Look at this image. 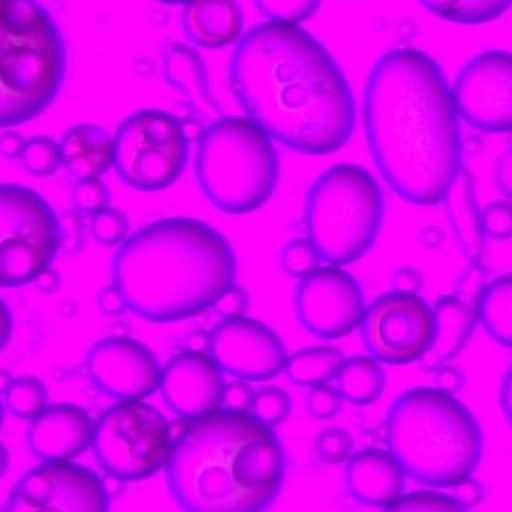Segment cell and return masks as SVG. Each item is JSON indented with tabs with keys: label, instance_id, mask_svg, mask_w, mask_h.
Returning a JSON list of instances; mask_svg holds the SVG:
<instances>
[{
	"label": "cell",
	"instance_id": "cell-40",
	"mask_svg": "<svg viewBox=\"0 0 512 512\" xmlns=\"http://www.w3.org/2000/svg\"><path fill=\"white\" fill-rule=\"evenodd\" d=\"M342 402H344L342 394L338 392L336 386H330V384L314 386L306 394V410L316 420H330V418H334L340 412Z\"/></svg>",
	"mask_w": 512,
	"mask_h": 512
},
{
	"label": "cell",
	"instance_id": "cell-22",
	"mask_svg": "<svg viewBox=\"0 0 512 512\" xmlns=\"http://www.w3.org/2000/svg\"><path fill=\"white\" fill-rule=\"evenodd\" d=\"M162 70L170 86H174L192 108L194 116L214 122L222 108L210 92L208 70L196 48L182 42H168L162 50Z\"/></svg>",
	"mask_w": 512,
	"mask_h": 512
},
{
	"label": "cell",
	"instance_id": "cell-44",
	"mask_svg": "<svg viewBox=\"0 0 512 512\" xmlns=\"http://www.w3.org/2000/svg\"><path fill=\"white\" fill-rule=\"evenodd\" d=\"M494 182L504 200L512 202V146L500 154L494 170Z\"/></svg>",
	"mask_w": 512,
	"mask_h": 512
},
{
	"label": "cell",
	"instance_id": "cell-37",
	"mask_svg": "<svg viewBox=\"0 0 512 512\" xmlns=\"http://www.w3.org/2000/svg\"><path fill=\"white\" fill-rule=\"evenodd\" d=\"M72 208L80 216H94L110 206V190L102 178L78 180L70 192Z\"/></svg>",
	"mask_w": 512,
	"mask_h": 512
},
{
	"label": "cell",
	"instance_id": "cell-54",
	"mask_svg": "<svg viewBox=\"0 0 512 512\" xmlns=\"http://www.w3.org/2000/svg\"><path fill=\"white\" fill-rule=\"evenodd\" d=\"M36 286H38V290H42V292H54V290H58V286H60V276H58V272L56 270H44L38 278H36Z\"/></svg>",
	"mask_w": 512,
	"mask_h": 512
},
{
	"label": "cell",
	"instance_id": "cell-55",
	"mask_svg": "<svg viewBox=\"0 0 512 512\" xmlns=\"http://www.w3.org/2000/svg\"><path fill=\"white\" fill-rule=\"evenodd\" d=\"M12 382H14L12 374H10L8 370L0 368V394H2V396L8 392V388H10V384H12Z\"/></svg>",
	"mask_w": 512,
	"mask_h": 512
},
{
	"label": "cell",
	"instance_id": "cell-52",
	"mask_svg": "<svg viewBox=\"0 0 512 512\" xmlns=\"http://www.w3.org/2000/svg\"><path fill=\"white\" fill-rule=\"evenodd\" d=\"M12 336V312L8 304L0 298V352L6 348Z\"/></svg>",
	"mask_w": 512,
	"mask_h": 512
},
{
	"label": "cell",
	"instance_id": "cell-53",
	"mask_svg": "<svg viewBox=\"0 0 512 512\" xmlns=\"http://www.w3.org/2000/svg\"><path fill=\"white\" fill-rule=\"evenodd\" d=\"M186 348L194 352H210V332L192 330L186 338Z\"/></svg>",
	"mask_w": 512,
	"mask_h": 512
},
{
	"label": "cell",
	"instance_id": "cell-42",
	"mask_svg": "<svg viewBox=\"0 0 512 512\" xmlns=\"http://www.w3.org/2000/svg\"><path fill=\"white\" fill-rule=\"evenodd\" d=\"M254 394H256V390L246 380H234V382L226 384L222 406L236 410V412H250Z\"/></svg>",
	"mask_w": 512,
	"mask_h": 512
},
{
	"label": "cell",
	"instance_id": "cell-41",
	"mask_svg": "<svg viewBox=\"0 0 512 512\" xmlns=\"http://www.w3.org/2000/svg\"><path fill=\"white\" fill-rule=\"evenodd\" d=\"M248 302H250V298H248V294H246V290L242 288V286H238V284H232V286H228L220 296H218V300L214 302V312L222 318V320H230V318H240V316H244L246 314V310H248Z\"/></svg>",
	"mask_w": 512,
	"mask_h": 512
},
{
	"label": "cell",
	"instance_id": "cell-51",
	"mask_svg": "<svg viewBox=\"0 0 512 512\" xmlns=\"http://www.w3.org/2000/svg\"><path fill=\"white\" fill-rule=\"evenodd\" d=\"M182 120V118H180ZM182 128H184V134H186V140L190 142V144H198L200 142V138L204 136V132H206V126H204V122H202V118H198V116H194V114H190V116H186L184 120H182Z\"/></svg>",
	"mask_w": 512,
	"mask_h": 512
},
{
	"label": "cell",
	"instance_id": "cell-36",
	"mask_svg": "<svg viewBox=\"0 0 512 512\" xmlns=\"http://www.w3.org/2000/svg\"><path fill=\"white\" fill-rule=\"evenodd\" d=\"M314 454L324 464H346L354 454V438L344 428H324L314 438Z\"/></svg>",
	"mask_w": 512,
	"mask_h": 512
},
{
	"label": "cell",
	"instance_id": "cell-16",
	"mask_svg": "<svg viewBox=\"0 0 512 512\" xmlns=\"http://www.w3.org/2000/svg\"><path fill=\"white\" fill-rule=\"evenodd\" d=\"M222 372L246 382H266L284 372L286 346L264 322L248 316L222 320L210 330V352Z\"/></svg>",
	"mask_w": 512,
	"mask_h": 512
},
{
	"label": "cell",
	"instance_id": "cell-29",
	"mask_svg": "<svg viewBox=\"0 0 512 512\" xmlns=\"http://www.w3.org/2000/svg\"><path fill=\"white\" fill-rule=\"evenodd\" d=\"M418 4L452 24H484L500 18L512 0H418Z\"/></svg>",
	"mask_w": 512,
	"mask_h": 512
},
{
	"label": "cell",
	"instance_id": "cell-34",
	"mask_svg": "<svg viewBox=\"0 0 512 512\" xmlns=\"http://www.w3.org/2000/svg\"><path fill=\"white\" fill-rule=\"evenodd\" d=\"M320 254L308 238H292L280 250V266L290 278H306L320 268Z\"/></svg>",
	"mask_w": 512,
	"mask_h": 512
},
{
	"label": "cell",
	"instance_id": "cell-32",
	"mask_svg": "<svg viewBox=\"0 0 512 512\" xmlns=\"http://www.w3.org/2000/svg\"><path fill=\"white\" fill-rule=\"evenodd\" d=\"M382 512H470L450 494L440 490H416L402 494L398 500L382 508Z\"/></svg>",
	"mask_w": 512,
	"mask_h": 512
},
{
	"label": "cell",
	"instance_id": "cell-26",
	"mask_svg": "<svg viewBox=\"0 0 512 512\" xmlns=\"http://www.w3.org/2000/svg\"><path fill=\"white\" fill-rule=\"evenodd\" d=\"M336 388L342 398L354 406L374 404L386 390V372L382 362L370 354L346 358L336 376Z\"/></svg>",
	"mask_w": 512,
	"mask_h": 512
},
{
	"label": "cell",
	"instance_id": "cell-30",
	"mask_svg": "<svg viewBox=\"0 0 512 512\" xmlns=\"http://www.w3.org/2000/svg\"><path fill=\"white\" fill-rule=\"evenodd\" d=\"M4 408L18 420H34L48 408V388L36 376H18L4 394Z\"/></svg>",
	"mask_w": 512,
	"mask_h": 512
},
{
	"label": "cell",
	"instance_id": "cell-3",
	"mask_svg": "<svg viewBox=\"0 0 512 512\" xmlns=\"http://www.w3.org/2000/svg\"><path fill=\"white\" fill-rule=\"evenodd\" d=\"M164 470L182 512H266L284 486L286 452L252 412L222 406L184 422Z\"/></svg>",
	"mask_w": 512,
	"mask_h": 512
},
{
	"label": "cell",
	"instance_id": "cell-46",
	"mask_svg": "<svg viewBox=\"0 0 512 512\" xmlns=\"http://www.w3.org/2000/svg\"><path fill=\"white\" fill-rule=\"evenodd\" d=\"M392 286L394 290H400V292H414L418 294L420 286H422V276L416 268H410V266H404V268H398L392 276Z\"/></svg>",
	"mask_w": 512,
	"mask_h": 512
},
{
	"label": "cell",
	"instance_id": "cell-49",
	"mask_svg": "<svg viewBox=\"0 0 512 512\" xmlns=\"http://www.w3.org/2000/svg\"><path fill=\"white\" fill-rule=\"evenodd\" d=\"M26 140L16 130H4L0 134V154L6 158H20Z\"/></svg>",
	"mask_w": 512,
	"mask_h": 512
},
{
	"label": "cell",
	"instance_id": "cell-13",
	"mask_svg": "<svg viewBox=\"0 0 512 512\" xmlns=\"http://www.w3.org/2000/svg\"><path fill=\"white\" fill-rule=\"evenodd\" d=\"M110 494L90 468L72 462H42L12 486L4 512H108Z\"/></svg>",
	"mask_w": 512,
	"mask_h": 512
},
{
	"label": "cell",
	"instance_id": "cell-56",
	"mask_svg": "<svg viewBox=\"0 0 512 512\" xmlns=\"http://www.w3.org/2000/svg\"><path fill=\"white\" fill-rule=\"evenodd\" d=\"M8 464H10V456H8V450H6V446L0 442V478L6 474V470H8Z\"/></svg>",
	"mask_w": 512,
	"mask_h": 512
},
{
	"label": "cell",
	"instance_id": "cell-33",
	"mask_svg": "<svg viewBox=\"0 0 512 512\" xmlns=\"http://www.w3.org/2000/svg\"><path fill=\"white\" fill-rule=\"evenodd\" d=\"M250 412L266 426L276 428L288 420L292 412V398L280 386H262L254 394Z\"/></svg>",
	"mask_w": 512,
	"mask_h": 512
},
{
	"label": "cell",
	"instance_id": "cell-9",
	"mask_svg": "<svg viewBox=\"0 0 512 512\" xmlns=\"http://www.w3.org/2000/svg\"><path fill=\"white\" fill-rule=\"evenodd\" d=\"M168 420L144 400H118L94 422L98 466L124 482H142L166 468L172 450Z\"/></svg>",
	"mask_w": 512,
	"mask_h": 512
},
{
	"label": "cell",
	"instance_id": "cell-12",
	"mask_svg": "<svg viewBox=\"0 0 512 512\" xmlns=\"http://www.w3.org/2000/svg\"><path fill=\"white\" fill-rule=\"evenodd\" d=\"M360 338L366 352L382 364L420 362L434 338V310L420 294L384 292L366 306Z\"/></svg>",
	"mask_w": 512,
	"mask_h": 512
},
{
	"label": "cell",
	"instance_id": "cell-15",
	"mask_svg": "<svg viewBox=\"0 0 512 512\" xmlns=\"http://www.w3.org/2000/svg\"><path fill=\"white\" fill-rule=\"evenodd\" d=\"M294 310L308 334L336 340L360 328L366 302L358 280L342 266L328 264L300 280Z\"/></svg>",
	"mask_w": 512,
	"mask_h": 512
},
{
	"label": "cell",
	"instance_id": "cell-1",
	"mask_svg": "<svg viewBox=\"0 0 512 512\" xmlns=\"http://www.w3.org/2000/svg\"><path fill=\"white\" fill-rule=\"evenodd\" d=\"M228 76L244 116L290 150L326 156L354 132L356 106L344 72L300 26H252L236 42Z\"/></svg>",
	"mask_w": 512,
	"mask_h": 512
},
{
	"label": "cell",
	"instance_id": "cell-18",
	"mask_svg": "<svg viewBox=\"0 0 512 512\" xmlns=\"http://www.w3.org/2000/svg\"><path fill=\"white\" fill-rule=\"evenodd\" d=\"M224 374L208 352L184 348L174 354L160 376V394L172 414L182 420L206 416L224 402Z\"/></svg>",
	"mask_w": 512,
	"mask_h": 512
},
{
	"label": "cell",
	"instance_id": "cell-24",
	"mask_svg": "<svg viewBox=\"0 0 512 512\" xmlns=\"http://www.w3.org/2000/svg\"><path fill=\"white\" fill-rule=\"evenodd\" d=\"M58 144L62 166L76 182L100 178L114 166V136L98 124H74L62 134Z\"/></svg>",
	"mask_w": 512,
	"mask_h": 512
},
{
	"label": "cell",
	"instance_id": "cell-43",
	"mask_svg": "<svg viewBox=\"0 0 512 512\" xmlns=\"http://www.w3.org/2000/svg\"><path fill=\"white\" fill-rule=\"evenodd\" d=\"M448 494L464 508L472 510L484 500V486L476 478H466L454 486L448 488Z\"/></svg>",
	"mask_w": 512,
	"mask_h": 512
},
{
	"label": "cell",
	"instance_id": "cell-38",
	"mask_svg": "<svg viewBox=\"0 0 512 512\" xmlns=\"http://www.w3.org/2000/svg\"><path fill=\"white\" fill-rule=\"evenodd\" d=\"M128 228L126 214L112 206L90 218V234L102 246H120L130 236Z\"/></svg>",
	"mask_w": 512,
	"mask_h": 512
},
{
	"label": "cell",
	"instance_id": "cell-25",
	"mask_svg": "<svg viewBox=\"0 0 512 512\" xmlns=\"http://www.w3.org/2000/svg\"><path fill=\"white\" fill-rule=\"evenodd\" d=\"M444 200L448 204V216L460 248L472 262H480L484 252V234L480 226V208L474 196V180L466 168H460Z\"/></svg>",
	"mask_w": 512,
	"mask_h": 512
},
{
	"label": "cell",
	"instance_id": "cell-10",
	"mask_svg": "<svg viewBox=\"0 0 512 512\" xmlns=\"http://www.w3.org/2000/svg\"><path fill=\"white\" fill-rule=\"evenodd\" d=\"M60 250V216L48 200L30 186L0 182V288L36 282Z\"/></svg>",
	"mask_w": 512,
	"mask_h": 512
},
{
	"label": "cell",
	"instance_id": "cell-21",
	"mask_svg": "<svg viewBox=\"0 0 512 512\" xmlns=\"http://www.w3.org/2000/svg\"><path fill=\"white\" fill-rule=\"evenodd\" d=\"M434 338L420 360L424 370H438L444 364H452L454 358L468 346L476 324V304L460 298L458 294L440 296L434 306Z\"/></svg>",
	"mask_w": 512,
	"mask_h": 512
},
{
	"label": "cell",
	"instance_id": "cell-19",
	"mask_svg": "<svg viewBox=\"0 0 512 512\" xmlns=\"http://www.w3.org/2000/svg\"><path fill=\"white\" fill-rule=\"evenodd\" d=\"M94 422L76 404H54L28 426L26 442L40 462H72L92 446Z\"/></svg>",
	"mask_w": 512,
	"mask_h": 512
},
{
	"label": "cell",
	"instance_id": "cell-45",
	"mask_svg": "<svg viewBox=\"0 0 512 512\" xmlns=\"http://www.w3.org/2000/svg\"><path fill=\"white\" fill-rule=\"evenodd\" d=\"M98 308H100V312H102L104 316H110V318H116V316H120L124 310H128V308H126V302H124V298H122V294L118 292V288H116L114 284L104 286V288L100 290V294H98Z\"/></svg>",
	"mask_w": 512,
	"mask_h": 512
},
{
	"label": "cell",
	"instance_id": "cell-50",
	"mask_svg": "<svg viewBox=\"0 0 512 512\" xmlns=\"http://www.w3.org/2000/svg\"><path fill=\"white\" fill-rule=\"evenodd\" d=\"M500 406L504 412L506 422L512 426V364L508 366L504 378H502V386H500Z\"/></svg>",
	"mask_w": 512,
	"mask_h": 512
},
{
	"label": "cell",
	"instance_id": "cell-7",
	"mask_svg": "<svg viewBox=\"0 0 512 512\" xmlns=\"http://www.w3.org/2000/svg\"><path fill=\"white\" fill-rule=\"evenodd\" d=\"M196 180L220 212L240 216L258 210L278 182L272 138L246 116L216 118L198 142Z\"/></svg>",
	"mask_w": 512,
	"mask_h": 512
},
{
	"label": "cell",
	"instance_id": "cell-23",
	"mask_svg": "<svg viewBox=\"0 0 512 512\" xmlns=\"http://www.w3.org/2000/svg\"><path fill=\"white\" fill-rule=\"evenodd\" d=\"M244 16L236 0H188L182 8V30L200 48L220 50L242 38Z\"/></svg>",
	"mask_w": 512,
	"mask_h": 512
},
{
	"label": "cell",
	"instance_id": "cell-8",
	"mask_svg": "<svg viewBox=\"0 0 512 512\" xmlns=\"http://www.w3.org/2000/svg\"><path fill=\"white\" fill-rule=\"evenodd\" d=\"M384 198L376 178L358 164H334L310 186L304 208L306 238L332 266L360 260L376 242Z\"/></svg>",
	"mask_w": 512,
	"mask_h": 512
},
{
	"label": "cell",
	"instance_id": "cell-20",
	"mask_svg": "<svg viewBox=\"0 0 512 512\" xmlns=\"http://www.w3.org/2000/svg\"><path fill=\"white\" fill-rule=\"evenodd\" d=\"M344 482L356 502L382 510L404 494L406 474L390 450L366 448L346 462Z\"/></svg>",
	"mask_w": 512,
	"mask_h": 512
},
{
	"label": "cell",
	"instance_id": "cell-48",
	"mask_svg": "<svg viewBox=\"0 0 512 512\" xmlns=\"http://www.w3.org/2000/svg\"><path fill=\"white\" fill-rule=\"evenodd\" d=\"M60 226H62V246L70 242H76V246L82 244V220L76 210L60 216Z\"/></svg>",
	"mask_w": 512,
	"mask_h": 512
},
{
	"label": "cell",
	"instance_id": "cell-14",
	"mask_svg": "<svg viewBox=\"0 0 512 512\" xmlns=\"http://www.w3.org/2000/svg\"><path fill=\"white\" fill-rule=\"evenodd\" d=\"M452 98L458 116L480 132H512V52L486 50L456 74Z\"/></svg>",
	"mask_w": 512,
	"mask_h": 512
},
{
	"label": "cell",
	"instance_id": "cell-47",
	"mask_svg": "<svg viewBox=\"0 0 512 512\" xmlns=\"http://www.w3.org/2000/svg\"><path fill=\"white\" fill-rule=\"evenodd\" d=\"M434 372H436V386L450 394H456L464 384V374L452 364H444Z\"/></svg>",
	"mask_w": 512,
	"mask_h": 512
},
{
	"label": "cell",
	"instance_id": "cell-39",
	"mask_svg": "<svg viewBox=\"0 0 512 512\" xmlns=\"http://www.w3.org/2000/svg\"><path fill=\"white\" fill-rule=\"evenodd\" d=\"M480 226L484 238L510 240L512 238V202L496 200L480 210Z\"/></svg>",
	"mask_w": 512,
	"mask_h": 512
},
{
	"label": "cell",
	"instance_id": "cell-17",
	"mask_svg": "<svg viewBox=\"0 0 512 512\" xmlns=\"http://www.w3.org/2000/svg\"><path fill=\"white\" fill-rule=\"evenodd\" d=\"M86 374L110 398L142 400L160 388L162 368L146 344L128 336H108L90 346Z\"/></svg>",
	"mask_w": 512,
	"mask_h": 512
},
{
	"label": "cell",
	"instance_id": "cell-5",
	"mask_svg": "<svg viewBox=\"0 0 512 512\" xmlns=\"http://www.w3.org/2000/svg\"><path fill=\"white\" fill-rule=\"evenodd\" d=\"M386 440L404 474L430 488H450L470 478L484 450L476 416L438 386L396 396L386 416Z\"/></svg>",
	"mask_w": 512,
	"mask_h": 512
},
{
	"label": "cell",
	"instance_id": "cell-4",
	"mask_svg": "<svg viewBox=\"0 0 512 512\" xmlns=\"http://www.w3.org/2000/svg\"><path fill=\"white\" fill-rule=\"evenodd\" d=\"M236 254L204 220L170 216L130 234L112 258V284L146 322H178L214 306L234 284Z\"/></svg>",
	"mask_w": 512,
	"mask_h": 512
},
{
	"label": "cell",
	"instance_id": "cell-35",
	"mask_svg": "<svg viewBox=\"0 0 512 512\" xmlns=\"http://www.w3.org/2000/svg\"><path fill=\"white\" fill-rule=\"evenodd\" d=\"M254 4L268 22L300 26L304 20L314 16L320 0H254Z\"/></svg>",
	"mask_w": 512,
	"mask_h": 512
},
{
	"label": "cell",
	"instance_id": "cell-6",
	"mask_svg": "<svg viewBox=\"0 0 512 512\" xmlns=\"http://www.w3.org/2000/svg\"><path fill=\"white\" fill-rule=\"evenodd\" d=\"M66 76V46L38 0H0V128L40 116Z\"/></svg>",
	"mask_w": 512,
	"mask_h": 512
},
{
	"label": "cell",
	"instance_id": "cell-58",
	"mask_svg": "<svg viewBox=\"0 0 512 512\" xmlns=\"http://www.w3.org/2000/svg\"><path fill=\"white\" fill-rule=\"evenodd\" d=\"M2 422H4V406L0 402V428H2Z\"/></svg>",
	"mask_w": 512,
	"mask_h": 512
},
{
	"label": "cell",
	"instance_id": "cell-27",
	"mask_svg": "<svg viewBox=\"0 0 512 512\" xmlns=\"http://www.w3.org/2000/svg\"><path fill=\"white\" fill-rule=\"evenodd\" d=\"M476 312L486 334L494 342L512 348V272L486 282L476 300Z\"/></svg>",
	"mask_w": 512,
	"mask_h": 512
},
{
	"label": "cell",
	"instance_id": "cell-57",
	"mask_svg": "<svg viewBox=\"0 0 512 512\" xmlns=\"http://www.w3.org/2000/svg\"><path fill=\"white\" fill-rule=\"evenodd\" d=\"M160 4H186L188 0H158Z\"/></svg>",
	"mask_w": 512,
	"mask_h": 512
},
{
	"label": "cell",
	"instance_id": "cell-28",
	"mask_svg": "<svg viewBox=\"0 0 512 512\" xmlns=\"http://www.w3.org/2000/svg\"><path fill=\"white\" fill-rule=\"evenodd\" d=\"M344 360L342 350L334 346H308L286 358L284 374L294 386L314 388L336 380Z\"/></svg>",
	"mask_w": 512,
	"mask_h": 512
},
{
	"label": "cell",
	"instance_id": "cell-11",
	"mask_svg": "<svg viewBox=\"0 0 512 512\" xmlns=\"http://www.w3.org/2000/svg\"><path fill=\"white\" fill-rule=\"evenodd\" d=\"M182 120L158 108L132 112L114 134V168L134 190L160 192L172 186L188 164Z\"/></svg>",
	"mask_w": 512,
	"mask_h": 512
},
{
	"label": "cell",
	"instance_id": "cell-2",
	"mask_svg": "<svg viewBox=\"0 0 512 512\" xmlns=\"http://www.w3.org/2000/svg\"><path fill=\"white\" fill-rule=\"evenodd\" d=\"M364 132L386 184L416 206L444 202L460 168L458 112L440 64L424 50L384 52L364 86Z\"/></svg>",
	"mask_w": 512,
	"mask_h": 512
},
{
	"label": "cell",
	"instance_id": "cell-31",
	"mask_svg": "<svg viewBox=\"0 0 512 512\" xmlns=\"http://www.w3.org/2000/svg\"><path fill=\"white\" fill-rule=\"evenodd\" d=\"M20 162L32 176L48 178L62 164L60 144L50 136H32L26 140Z\"/></svg>",
	"mask_w": 512,
	"mask_h": 512
}]
</instances>
